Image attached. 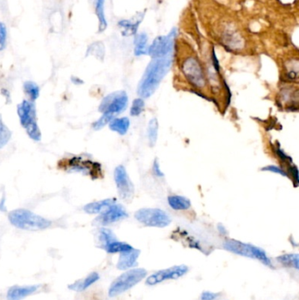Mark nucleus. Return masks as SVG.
Returning <instances> with one entry per match:
<instances>
[{
	"label": "nucleus",
	"instance_id": "nucleus-2",
	"mask_svg": "<svg viewBox=\"0 0 299 300\" xmlns=\"http://www.w3.org/2000/svg\"><path fill=\"white\" fill-rule=\"evenodd\" d=\"M180 69L187 83L193 89L203 94L207 92L209 83L207 74L202 64L196 55H189L184 57L182 61Z\"/></svg>",
	"mask_w": 299,
	"mask_h": 300
},
{
	"label": "nucleus",
	"instance_id": "nucleus-37",
	"mask_svg": "<svg viewBox=\"0 0 299 300\" xmlns=\"http://www.w3.org/2000/svg\"><path fill=\"white\" fill-rule=\"evenodd\" d=\"M219 297V294L211 292H204L201 295L202 300H215Z\"/></svg>",
	"mask_w": 299,
	"mask_h": 300
},
{
	"label": "nucleus",
	"instance_id": "nucleus-19",
	"mask_svg": "<svg viewBox=\"0 0 299 300\" xmlns=\"http://www.w3.org/2000/svg\"><path fill=\"white\" fill-rule=\"evenodd\" d=\"M168 203L173 210L186 211L191 207L190 199L180 195H171L168 197Z\"/></svg>",
	"mask_w": 299,
	"mask_h": 300
},
{
	"label": "nucleus",
	"instance_id": "nucleus-32",
	"mask_svg": "<svg viewBox=\"0 0 299 300\" xmlns=\"http://www.w3.org/2000/svg\"><path fill=\"white\" fill-rule=\"evenodd\" d=\"M7 44V28L4 22H0V51L4 50Z\"/></svg>",
	"mask_w": 299,
	"mask_h": 300
},
{
	"label": "nucleus",
	"instance_id": "nucleus-12",
	"mask_svg": "<svg viewBox=\"0 0 299 300\" xmlns=\"http://www.w3.org/2000/svg\"><path fill=\"white\" fill-rule=\"evenodd\" d=\"M42 288L40 284L32 285H13L6 292V300H24L38 292Z\"/></svg>",
	"mask_w": 299,
	"mask_h": 300
},
{
	"label": "nucleus",
	"instance_id": "nucleus-34",
	"mask_svg": "<svg viewBox=\"0 0 299 300\" xmlns=\"http://www.w3.org/2000/svg\"><path fill=\"white\" fill-rule=\"evenodd\" d=\"M289 176V178H292V181L294 183V185L297 187L299 183V169L298 167L294 164H290L288 170L286 171Z\"/></svg>",
	"mask_w": 299,
	"mask_h": 300
},
{
	"label": "nucleus",
	"instance_id": "nucleus-8",
	"mask_svg": "<svg viewBox=\"0 0 299 300\" xmlns=\"http://www.w3.org/2000/svg\"><path fill=\"white\" fill-rule=\"evenodd\" d=\"M177 30L174 29L167 36H159L148 46V54L153 59L163 58L171 54Z\"/></svg>",
	"mask_w": 299,
	"mask_h": 300
},
{
	"label": "nucleus",
	"instance_id": "nucleus-29",
	"mask_svg": "<svg viewBox=\"0 0 299 300\" xmlns=\"http://www.w3.org/2000/svg\"><path fill=\"white\" fill-rule=\"evenodd\" d=\"M144 107H145V102H144L143 98L141 97L135 98L131 106L130 115L133 117L139 116L143 112Z\"/></svg>",
	"mask_w": 299,
	"mask_h": 300
},
{
	"label": "nucleus",
	"instance_id": "nucleus-24",
	"mask_svg": "<svg viewBox=\"0 0 299 300\" xmlns=\"http://www.w3.org/2000/svg\"><path fill=\"white\" fill-rule=\"evenodd\" d=\"M140 22H141V21L133 22L127 21V20H122V21L118 22V25L121 30L122 35L130 36V35H134L137 33V29H138V26H139Z\"/></svg>",
	"mask_w": 299,
	"mask_h": 300
},
{
	"label": "nucleus",
	"instance_id": "nucleus-3",
	"mask_svg": "<svg viewBox=\"0 0 299 300\" xmlns=\"http://www.w3.org/2000/svg\"><path fill=\"white\" fill-rule=\"evenodd\" d=\"M8 219L13 227L26 231L45 230L52 224L50 220L25 209H17L10 211Z\"/></svg>",
	"mask_w": 299,
	"mask_h": 300
},
{
	"label": "nucleus",
	"instance_id": "nucleus-31",
	"mask_svg": "<svg viewBox=\"0 0 299 300\" xmlns=\"http://www.w3.org/2000/svg\"><path fill=\"white\" fill-rule=\"evenodd\" d=\"M116 240V237L114 235V232H112L110 229H101L99 231V241L101 242L102 247L108 244L111 241Z\"/></svg>",
	"mask_w": 299,
	"mask_h": 300
},
{
	"label": "nucleus",
	"instance_id": "nucleus-11",
	"mask_svg": "<svg viewBox=\"0 0 299 300\" xmlns=\"http://www.w3.org/2000/svg\"><path fill=\"white\" fill-rule=\"evenodd\" d=\"M127 216L128 214L127 211L121 205L114 203L101 212L96 220L97 223L101 226H107L119 220H124L127 218Z\"/></svg>",
	"mask_w": 299,
	"mask_h": 300
},
{
	"label": "nucleus",
	"instance_id": "nucleus-25",
	"mask_svg": "<svg viewBox=\"0 0 299 300\" xmlns=\"http://www.w3.org/2000/svg\"><path fill=\"white\" fill-rule=\"evenodd\" d=\"M158 130H159V123L157 118H151L148 122V139L150 147H155L158 139Z\"/></svg>",
	"mask_w": 299,
	"mask_h": 300
},
{
	"label": "nucleus",
	"instance_id": "nucleus-22",
	"mask_svg": "<svg viewBox=\"0 0 299 300\" xmlns=\"http://www.w3.org/2000/svg\"><path fill=\"white\" fill-rule=\"evenodd\" d=\"M105 1L106 0H95V13L98 20V32L102 33L107 27L106 14H105Z\"/></svg>",
	"mask_w": 299,
	"mask_h": 300
},
{
	"label": "nucleus",
	"instance_id": "nucleus-14",
	"mask_svg": "<svg viewBox=\"0 0 299 300\" xmlns=\"http://www.w3.org/2000/svg\"><path fill=\"white\" fill-rule=\"evenodd\" d=\"M279 102L285 109L298 111L299 109V89L288 86L279 93Z\"/></svg>",
	"mask_w": 299,
	"mask_h": 300
},
{
	"label": "nucleus",
	"instance_id": "nucleus-4",
	"mask_svg": "<svg viewBox=\"0 0 299 300\" xmlns=\"http://www.w3.org/2000/svg\"><path fill=\"white\" fill-rule=\"evenodd\" d=\"M147 276V271L144 269H133L126 271L114 280L110 285L108 295L116 297L122 294L141 282Z\"/></svg>",
	"mask_w": 299,
	"mask_h": 300
},
{
	"label": "nucleus",
	"instance_id": "nucleus-18",
	"mask_svg": "<svg viewBox=\"0 0 299 300\" xmlns=\"http://www.w3.org/2000/svg\"><path fill=\"white\" fill-rule=\"evenodd\" d=\"M114 203H116V199H104V200H100L97 202L87 204L84 208V210L89 214H99Z\"/></svg>",
	"mask_w": 299,
	"mask_h": 300
},
{
	"label": "nucleus",
	"instance_id": "nucleus-39",
	"mask_svg": "<svg viewBox=\"0 0 299 300\" xmlns=\"http://www.w3.org/2000/svg\"><path fill=\"white\" fill-rule=\"evenodd\" d=\"M0 210H1V211H5V208H4V199H2V200H0Z\"/></svg>",
	"mask_w": 299,
	"mask_h": 300
},
{
	"label": "nucleus",
	"instance_id": "nucleus-1",
	"mask_svg": "<svg viewBox=\"0 0 299 300\" xmlns=\"http://www.w3.org/2000/svg\"><path fill=\"white\" fill-rule=\"evenodd\" d=\"M171 64L172 59L170 56L152 60L138 85L137 93L139 97L148 98L156 92L161 82L171 68Z\"/></svg>",
	"mask_w": 299,
	"mask_h": 300
},
{
	"label": "nucleus",
	"instance_id": "nucleus-20",
	"mask_svg": "<svg viewBox=\"0 0 299 300\" xmlns=\"http://www.w3.org/2000/svg\"><path fill=\"white\" fill-rule=\"evenodd\" d=\"M110 129L119 136H125L130 127V120L127 117L114 118L109 123Z\"/></svg>",
	"mask_w": 299,
	"mask_h": 300
},
{
	"label": "nucleus",
	"instance_id": "nucleus-10",
	"mask_svg": "<svg viewBox=\"0 0 299 300\" xmlns=\"http://www.w3.org/2000/svg\"><path fill=\"white\" fill-rule=\"evenodd\" d=\"M189 269L185 265H177V266L170 267L169 269H165L161 271H156L154 274L149 276L146 283L148 285L153 286L158 283H162L168 280H174L182 277L188 272Z\"/></svg>",
	"mask_w": 299,
	"mask_h": 300
},
{
	"label": "nucleus",
	"instance_id": "nucleus-28",
	"mask_svg": "<svg viewBox=\"0 0 299 300\" xmlns=\"http://www.w3.org/2000/svg\"><path fill=\"white\" fill-rule=\"evenodd\" d=\"M12 137V132L9 130L8 127L4 125L2 117L0 115V148H4Z\"/></svg>",
	"mask_w": 299,
	"mask_h": 300
},
{
	"label": "nucleus",
	"instance_id": "nucleus-16",
	"mask_svg": "<svg viewBox=\"0 0 299 300\" xmlns=\"http://www.w3.org/2000/svg\"><path fill=\"white\" fill-rule=\"evenodd\" d=\"M139 254V250H135V249L126 253L120 254L118 262H117V268L120 271L129 270L136 264Z\"/></svg>",
	"mask_w": 299,
	"mask_h": 300
},
{
	"label": "nucleus",
	"instance_id": "nucleus-9",
	"mask_svg": "<svg viewBox=\"0 0 299 300\" xmlns=\"http://www.w3.org/2000/svg\"><path fill=\"white\" fill-rule=\"evenodd\" d=\"M114 180L120 198L126 202L132 201L135 195V186L123 165H119L114 170Z\"/></svg>",
	"mask_w": 299,
	"mask_h": 300
},
{
	"label": "nucleus",
	"instance_id": "nucleus-27",
	"mask_svg": "<svg viewBox=\"0 0 299 300\" xmlns=\"http://www.w3.org/2000/svg\"><path fill=\"white\" fill-rule=\"evenodd\" d=\"M24 92L29 97L30 101L34 102L40 96V88L38 85L32 81H26L24 84Z\"/></svg>",
	"mask_w": 299,
	"mask_h": 300
},
{
	"label": "nucleus",
	"instance_id": "nucleus-5",
	"mask_svg": "<svg viewBox=\"0 0 299 300\" xmlns=\"http://www.w3.org/2000/svg\"><path fill=\"white\" fill-rule=\"evenodd\" d=\"M224 249L233 254H239L246 257L253 258L262 262L267 266L271 265V261L266 254L265 251L252 244L244 243L242 241L228 239L224 241Z\"/></svg>",
	"mask_w": 299,
	"mask_h": 300
},
{
	"label": "nucleus",
	"instance_id": "nucleus-17",
	"mask_svg": "<svg viewBox=\"0 0 299 300\" xmlns=\"http://www.w3.org/2000/svg\"><path fill=\"white\" fill-rule=\"evenodd\" d=\"M284 77L290 82H298L299 77V61L298 57L286 60L283 64Z\"/></svg>",
	"mask_w": 299,
	"mask_h": 300
},
{
	"label": "nucleus",
	"instance_id": "nucleus-33",
	"mask_svg": "<svg viewBox=\"0 0 299 300\" xmlns=\"http://www.w3.org/2000/svg\"><path fill=\"white\" fill-rule=\"evenodd\" d=\"M274 152L277 158H279L281 161L285 162L286 164H292V159L291 157H289L286 153L282 150V148H280L278 145L274 147Z\"/></svg>",
	"mask_w": 299,
	"mask_h": 300
},
{
	"label": "nucleus",
	"instance_id": "nucleus-6",
	"mask_svg": "<svg viewBox=\"0 0 299 300\" xmlns=\"http://www.w3.org/2000/svg\"><path fill=\"white\" fill-rule=\"evenodd\" d=\"M135 219L139 223L151 228H165L171 223V219L166 211L158 208H142L135 212Z\"/></svg>",
	"mask_w": 299,
	"mask_h": 300
},
{
	"label": "nucleus",
	"instance_id": "nucleus-36",
	"mask_svg": "<svg viewBox=\"0 0 299 300\" xmlns=\"http://www.w3.org/2000/svg\"><path fill=\"white\" fill-rule=\"evenodd\" d=\"M152 170H153L154 175H155L156 177H157V178H163V177H164V174L161 171V169L160 168V165H159V162H158L157 159H156V160L154 161Z\"/></svg>",
	"mask_w": 299,
	"mask_h": 300
},
{
	"label": "nucleus",
	"instance_id": "nucleus-15",
	"mask_svg": "<svg viewBox=\"0 0 299 300\" xmlns=\"http://www.w3.org/2000/svg\"><path fill=\"white\" fill-rule=\"evenodd\" d=\"M100 278V276L97 272H92L89 275L86 276L83 279L76 280L74 283L68 285L69 290L73 292H82L88 290L89 288L92 287Z\"/></svg>",
	"mask_w": 299,
	"mask_h": 300
},
{
	"label": "nucleus",
	"instance_id": "nucleus-38",
	"mask_svg": "<svg viewBox=\"0 0 299 300\" xmlns=\"http://www.w3.org/2000/svg\"><path fill=\"white\" fill-rule=\"evenodd\" d=\"M71 81L75 84V85H82L83 84V81L81 80L80 78L76 77V76H73L71 78Z\"/></svg>",
	"mask_w": 299,
	"mask_h": 300
},
{
	"label": "nucleus",
	"instance_id": "nucleus-23",
	"mask_svg": "<svg viewBox=\"0 0 299 300\" xmlns=\"http://www.w3.org/2000/svg\"><path fill=\"white\" fill-rule=\"evenodd\" d=\"M148 36L146 34H139L135 40V54L136 56L148 54Z\"/></svg>",
	"mask_w": 299,
	"mask_h": 300
},
{
	"label": "nucleus",
	"instance_id": "nucleus-26",
	"mask_svg": "<svg viewBox=\"0 0 299 300\" xmlns=\"http://www.w3.org/2000/svg\"><path fill=\"white\" fill-rule=\"evenodd\" d=\"M277 261L284 267L295 268L296 270H299V255L298 254H282L277 257Z\"/></svg>",
	"mask_w": 299,
	"mask_h": 300
},
{
	"label": "nucleus",
	"instance_id": "nucleus-35",
	"mask_svg": "<svg viewBox=\"0 0 299 300\" xmlns=\"http://www.w3.org/2000/svg\"><path fill=\"white\" fill-rule=\"evenodd\" d=\"M261 170L268 171V172H272V173L275 174H279V175H281L282 177H286V178H289L286 170L280 168V167H278V166H276V165H268L266 167H263Z\"/></svg>",
	"mask_w": 299,
	"mask_h": 300
},
{
	"label": "nucleus",
	"instance_id": "nucleus-7",
	"mask_svg": "<svg viewBox=\"0 0 299 300\" xmlns=\"http://www.w3.org/2000/svg\"><path fill=\"white\" fill-rule=\"evenodd\" d=\"M128 106V96L126 92H115L107 95L99 106L98 110L102 114H111L118 115L127 109Z\"/></svg>",
	"mask_w": 299,
	"mask_h": 300
},
{
	"label": "nucleus",
	"instance_id": "nucleus-21",
	"mask_svg": "<svg viewBox=\"0 0 299 300\" xmlns=\"http://www.w3.org/2000/svg\"><path fill=\"white\" fill-rule=\"evenodd\" d=\"M103 248L109 254H117V253L122 254V253H126V252H128V251H130L134 249L130 244L126 243V242H122V241H117V239L111 241L108 244L104 246Z\"/></svg>",
	"mask_w": 299,
	"mask_h": 300
},
{
	"label": "nucleus",
	"instance_id": "nucleus-13",
	"mask_svg": "<svg viewBox=\"0 0 299 300\" xmlns=\"http://www.w3.org/2000/svg\"><path fill=\"white\" fill-rule=\"evenodd\" d=\"M18 115L21 124L24 128L31 123L36 122V111L32 101L23 100L18 106Z\"/></svg>",
	"mask_w": 299,
	"mask_h": 300
},
{
	"label": "nucleus",
	"instance_id": "nucleus-30",
	"mask_svg": "<svg viewBox=\"0 0 299 300\" xmlns=\"http://www.w3.org/2000/svg\"><path fill=\"white\" fill-rule=\"evenodd\" d=\"M114 118V115L111 114H103L101 117L97 121L93 123L92 127L94 130H100L103 127H106Z\"/></svg>",
	"mask_w": 299,
	"mask_h": 300
}]
</instances>
